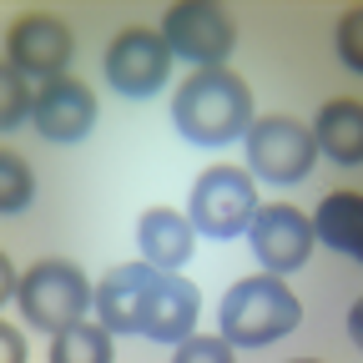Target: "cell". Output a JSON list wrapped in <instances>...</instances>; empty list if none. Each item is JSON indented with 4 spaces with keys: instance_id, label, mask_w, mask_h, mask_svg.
Segmentation results:
<instances>
[{
    "instance_id": "7a4b0ae2",
    "label": "cell",
    "mask_w": 363,
    "mask_h": 363,
    "mask_svg": "<svg viewBox=\"0 0 363 363\" xmlns=\"http://www.w3.org/2000/svg\"><path fill=\"white\" fill-rule=\"evenodd\" d=\"M172 116H177V126H182L187 142L222 147V142H238V136L252 126V96L227 66H217V71H197L187 86L177 91Z\"/></svg>"
},
{
    "instance_id": "7c38bea8",
    "label": "cell",
    "mask_w": 363,
    "mask_h": 363,
    "mask_svg": "<svg viewBox=\"0 0 363 363\" xmlns=\"http://www.w3.org/2000/svg\"><path fill=\"white\" fill-rule=\"evenodd\" d=\"M192 233H197L192 217H182L172 207L147 212L142 227H136V238H142V257L152 267H172V272H182V262L192 257Z\"/></svg>"
},
{
    "instance_id": "e0dca14e",
    "label": "cell",
    "mask_w": 363,
    "mask_h": 363,
    "mask_svg": "<svg viewBox=\"0 0 363 363\" xmlns=\"http://www.w3.org/2000/svg\"><path fill=\"white\" fill-rule=\"evenodd\" d=\"M0 177H6V192H0V207L6 212H21L26 202H30V172H26V162L21 157H0Z\"/></svg>"
},
{
    "instance_id": "4fadbf2b",
    "label": "cell",
    "mask_w": 363,
    "mask_h": 363,
    "mask_svg": "<svg viewBox=\"0 0 363 363\" xmlns=\"http://www.w3.org/2000/svg\"><path fill=\"white\" fill-rule=\"evenodd\" d=\"M308 131H313L318 152H328L333 162H343V167L363 162V106L358 101H328Z\"/></svg>"
},
{
    "instance_id": "9c48e42d",
    "label": "cell",
    "mask_w": 363,
    "mask_h": 363,
    "mask_svg": "<svg viewBox=\"0 0 363 363\" xmlns=\"http://www.w3.org/2000/svg\"><path fill=\"white\" fill-rule=\"evenodd\" d=\"M247 238H252V252L267 272H293L313 252V222L298 207H262L247 227Z\"/></svg>"
},
{
    "instance_id": "6da1fadb",
    "label": "cell",
    "mask_w": 363,
    "mask_h": 363,
    "mask_svg": "<svg viewBox=\"0 0 363 363\" xmlns=\"http://www.w3.org/2000/svg\"><path fill=\"white\" fill-rule=\"evenodd\" d=\"M197 288L172 267L126 262L111 267L96 288V313L111 333H147L162 343H182L197 328Z\"/></svg>"
},
{
    "instance_id": "5b68a950",
    "label": "cell",
    "mask_w": 363,
    "mask_h": 363,
    "mask_svg": "<svg viewBox=\"0 0 363 363\" xmlns=\"http://www.w3.org/2000/svg\"><path fill=\"white\" fill-rule=\"evenodd\" d=\"M192 227L207 238H238L257 217V187L247 182V172L238 167H207L192 182V207H187Z\"/></svg>"
},
{
    "instance_id": "ffe728a7",
    "label": "cell",
    "mask_w": 363,
    "mask_h": 363,
    "mask_svg": "<svg viewBox=\"0 0 363 363\" xmlns=\"http://www.w3.org/2000/svg\"><path fill=\"white\" fill-rule=\"evenodd\" d=\"M0 338H6V358H21V343H16V328H11V323L0 328Z\"/></svg>"
},
{
    "instance_id": "52a82bcc",
    "label": "cell",
    "mask_w": 363,
    "mask_h": 363,
    "mask_svg": "<svg viewBox=\"0 0 363 363\" xmlns=\"http://www.w3.org/2000/svg\"><path fill=\"white\" fill-rule=\"evenodd\" d=\"M162 40L167 51L182 61H197L202 71H217L238 45V26L222 6H202V0H187V6H172L162 21Z\"/></svg>"
},
{
    "instance_id": "9a60e30c",
    "label": "cell",
    "mask_w": 363,
    "mask_h": 363,
    "mask_svg": "<svg viewBox=\"0 0 363 363\" xmlns=\"http://www.w3.org/2000/svg\"><path fill=\"white\" fill-rule=\"evenodd\" d=\"M51 363H111V328L106 323H71L51 343Z\"/></svg>"
},
{
    "instance_id": "277c9868",
    "label": "cell",
    "mask_w": 363,
    "mask_h": 363,
    "mask_svg": "<svg viewBox=\"0 0 363 363\" xmlns=\"http://www.w3.org/2000/svg\"><path fill=\"white\" fill-rule=\"evenodd\" d=\"M86 308H96V298H91V283L76 262L45 257L21 278V313L40 333H66L86 318Z\"/></svg>"
},
{
    "instance_id": "30bf717a",
    "label": "cell",
    "mask_w": 363,
    "mask_h": 363,
    "mask_svg": "<svg viewBox=\"0 0 363 363\" xmlns=\"http://www.w3.org/2000/svg\"><path fill=\"white\" fill-rule=\"evenodd\" d=\"M35 131L45 136V142H81V136L91 131V121H96V101H91V91L71 76H56L45 81L35 91V111H30Z\"/></svg>"
},
{
    "instance_id": "3957f363",
    "label": "cell",
    "mask_w": 363,
    "mask_h": 363,
    "mask_svg": "<svg viewBox=\"0 0 363 363\" xmlns=\"http://www.w3.org/2000/svg\"><path fill=\"white\" fill-rule=\"evenodd\" d=\"M298 298L278 283V278H242L233 283V293L222 298V313H217V323H222V338L227 343H238V348H267V343H278L298 328Z\"/></svg>"
},
{
    "instance_id": "5bb4252c",
    "label": "cell",
    "mask_w": 363,
    "mask_h": 363,
    "mask_svg": "<svg viewBox=\"0 0 363 363\" xmlns=\"http://www.w3.org/2000/svg\"><path fill=\"white\" fill-rule=\"evenodd\" d=\"M308 222H313V238L328 242L333 252H348V257L363 252V197L333 192V197H323V207H318Z\"/></svg>"
},
{
    "instance_id": "8992f818",
    "label": "cell",
    "mask_w": 363,
    "mask_h": 363,
    "mask_svg": "<svg viewBox=\"0 0 363 363\" xmlns=\"http://www.w3.org/2000/svg\"><path fill=\"white\" fill-rule=\"evenodd\" d=\"M247 167L262 177V182H303L318 162V142H313V131L298 121V116H262L252 121L247 131Z\"/></svg>"
},
{
    "instance_id": "ba28073f",
    "label": "cell",
    "mask_w": 363,
    "mask_h": 363,
    "mask_svg": "<svg viewBox=\"0 0 363 363\" xmlns=\"http://www.w3.org/2000/svg\"><path fill=\"white\" fill-rule=\"evenodd\" d=\"M172 76V51H167V40L142 30V26H131L111 40V51H106V81L121 91V96L131 101H147L157 96V91L167 86Z\"/></svg>"
},
{
    "instance_id": "ac0fdd59",
    "label": "cell",
    "mask_w": 363,
    "mask_h": 363,
    "mask_svg": "<svg viewBox=\"0 0 363 363\" xmlns=\"http://www.w3.org/2000/svg\"><path fill=\"white\" fill-rule=\"evenodd\" d=\"M192 358H212V363H227V338H182L177 343V363H192Z\"/></svg>"
},
{
    "instance_id": "2e32d148",
    "label": "cell",
    "mask_w": 363,
    "mask_h": 363,
    "mask_svg": "<svg viewBox=\"0 0 363 363\" xmlns=\"http://www.w3.org/2000/svg\"><path fill=\"white\" fill-rule=\"evenodd\" d=\"M0 86H6V106H0V126H6V131H16V126H21V116H26V111H35V96L26 91V76H21L16 66H6V71H0Z\"/></svg>"
},
{
    "instance_id": "8fae6325",
    "label": "cell",
    "mask_w": 363,
    "mask_h": 363,
    "mask_svg": "<svg viewBox=\"0 0 363 363\" xmlns=\"http://www.w3.org/2000/svg\"><path fill=\"white\" fill-rule=\"evenodd\" d=\"M71 51H76V40H71V30H66L61 21L30 16V21H21V26L11 30V61H6V66H16L21 76L56 81V76H66Z\"/></svg>"
},
{
    "instance_id": "d6986e66",
    "label": "cell",
    "mask_w": 363,
    "mask_h": 363,
    "mask_svg": "<svg viewBox=\"0 0 363 363\" xmlns=\"http://www.w3.org/2000/svg\"><path fill=\"white\" fill-rule=\"evenodd\" d=\"M358 21H363V11L353 6V11L343 16V26H338V45H343V61H348L353 71L363 66V56H358Z\"/></svg>"
}]
</instances>
